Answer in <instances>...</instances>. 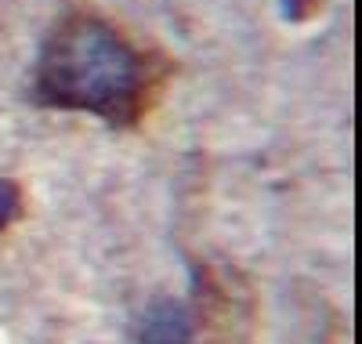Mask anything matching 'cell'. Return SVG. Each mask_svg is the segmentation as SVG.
I'll return each instance as SVG.
<instances>
[{
    "label": "cell",
    "instance_id": "6da1fadb",
    "mask_svg": "<svg viewBox=\"0 0 362 344\" xmlns=\"http://www.w3.org/2000/svg\"><path fill=\"white\" fill-rule=\"evenodd\" d=\"M156 87V62L98 18H69L58 25L37 73L40 102L98 113L112 123L145 116Z\"/></svg>",
    "mask_w": 362,
    "mask_h": 344
},
{
    "label": "cell",
    "instance_id": "7a4b0ae2",
    "mask_svg": "<svg viewBox=\"0 0 362 344\" xmlns=\"http://www.w3.org/2000/svg\"><path fill=\"white\" fill-rule=\"evenodd\" d=\"M218 301V290H214ZM214 304L210 301H196V304H156L153 311L145 316V330L141 340L145 344H203L210 333V323H218V316H210Z\"/></svg>",
    "mask_w": 362,
    "mask_h": 344
},
{
    "label": "cell",
    "instance_id": "3957f363",
    "mask_svg": "<svg viewBox=\"0 0 362 344\" xmlns=\"http://www.w3.org/2000/svg\"><path fill=\"white\" fill-rule=\"evenodd\" d=\"M18 210H22V193H18V185L0 178V232H4V229L15 222Z\"/></svg>",
    "mask_w": 362,
    "mask_h": 344
}]
</instances>
